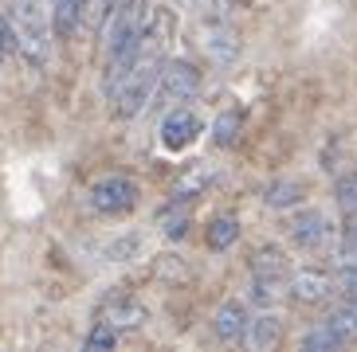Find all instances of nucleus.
I'll return each mask as SVG.
<instances>
[{"label": "nucleus", "instance_id": "obj_12", "mask_svg": "<svg viewBox=\"0 0 357 352\" xmlns=\"http://www.w3.org/2000/svg\"><path fill=\"white\" fill-rule=\"evenodd\" d=\"M283 341V321L275 317V313H259L248 321V333H243V344L255 352H271L275 344Z\"/></svg>", "mask_w": 357, "mask_h": 352}, {"label": "nucleus", "instance_id": "obj_20", "mask_svg": "<svg viewBox=\"0 0 357 352\" xmlns=\"http://www.w3.org/2000/svg\"><path fill=\"white\" fill-rule=\"evenodd\" d=\"M334 196H337V204L346 207V211H357V168L349 176H342V180H337Z\"/></svg>", "mask_w": 357, "mask_h": 352}, {"label": "nucleus", "instance_id": "obj_3", "mask_svg": "<svg viewBox=\"0 0 357 352\" xmlns=\"http://www.w3.org/2000/svg\"><path fill=\"white\" fill-rule=\"evenodd\" d=\"M158 74H161V63L134 59V67L126 71V79L110 90V98H114V114L118 118H137V114H142V110L153 102Z\"/></svg>", "mask_w": 357, "mask_h": 352}, {"label": "nucleus", "instance_id": "obj_14", "mask_svg": "<svg viewBox=\"0 0 357 352\" xmlns=\"http://www.w3.org/2000/svg\"><path fill=\"white\" fill-rule=\"evenodd\" d=\"M83 28V0H52V31L59 40H71Z\"/></svg>", "mask_w": 357, "mask_h": 352}, {"label": "nucleus", "instance_id": "obj_2", "mask_svg": "<svg viewBox=\"0 0 357 352\" xmlns=\"http://www.w3.org/2000/svg\"><path fill=\"white\" fill-rule=\"evenodd\" d=\"M8 24L16 35V51L24 55V63L43 67L52 55V12H43L40 0H12L8 8Z\"/></svg>", "mask_w": 357, "mask_h": 352}, {"label": "nucleus", "instance_id": "obj_7", "mask_svg": "<svg viewBox=\"0 0 357 352\" xmlns=\"http://www.w3.org/2000/svg\"><path fill=\"white\" fill-rule=\"evenodd\" d=\"M287 294L298 305H322L337 294V282L326 270H294V274H287Z\"/></svg>", "mask_w": 357, "mask_h": 352}, {"label": "nucleus", "instance_id": "obj_6", "mask_svg": "<svg viewBox=\"0 0 357 352\" xmlns=\"http://www.w3.org/2000/svg\"><path fill=\"white\" fill-rule=\"evenodd\" d=\"M86 204L95 207L98 216H126L137 204V184L130 176H102V180L91 184Z\"/></svg>", "mask_w": 357, "mask_h": 352}, {"label": "nucleus", "instance_id": "obj_15", "mask_svg": "<svg viewBox=\"0 0 357 352\" xmlns=\"http://www.w3.org/2000/svg\"><path fill=\"white\" fill-rule=\"evenodd\" d=\"M236 239H240V223H236V219H228V216L212 219L208 231H204V243H208L212 250H228Z\"/></svg>", "mask_w": 357, "mask_h": 352}, {"label": "nucleus", "instance_id": "obj_17", "mask_svg": "<svg viewBox=\"0 0 357 352\" xmlns=\"http://www.w3.org/2000/svg\"><path fill=\"white\" fill-rule=\"evenodd\" d=\"M342 344H346V337H342V333H334L330 329V325H318V329H310L303 337V349L306 352H322V349H342Z\"/></svg>", "mask_w": 357, "mask_h": 352}, {"label": "nucleus", "instance_id": "obj_22", "mask_svg": "<svg viewBox=\"0 0 357 352\" xmlns=\"http://www.w3.org/2000/svg\"><path fill=\"white\" fill-rule=\"evenodd\" d=\"M337 294H346L349 301H357V262H346V266L337 270Z\"/></svg>", "mask_w": 357, "mask_h": 352}, {"label": "nucleus", "instance_id": "obj_19", "mask_svg": "<svg viewBox=\"0 0 357 352\" xmlns=\"http://www.w3.org/2000/svg\"><path fill=\"white\" fill-rule=\"evenodd\" d=\"M197 8L200 24H212V20H228V0H189Z\"/></svg>", "mask_w": 357, "mask_h": 352}, {"label": "nucleus", "instance_id": "obj_9", "mask_svg": "<svg viewBox=\"0 0 357 352\" xmlns=\"http://www.w3.org/2000/svg\"><path fill=\"white\" fill-rule=\"evenodd\" d=\"M330 235H334V223L326 219V211H298V216L291 219V239L306 250L326 247Z\"/></svg>", "mask_w": 357, "mask_h": 352}, {"label": "nucleus", "instance_id": "obj_8", "mask_svg": "<svg viewBox=\"0 0 357 352\" xmlns=\"http://www.w3.org/2000/svg\"><path fill=\"white\" fill-rule=\"evenodd\" d=\"M197 137H200V118L192 114V110H185V106H173L165 114V122H161V149L181 153V149H189Z\"/></svg>", "mask_w": 357, "mask_h": 352}, {"label": "nucleus", "instance_id": "obj_4", "mask_svg": "<svg viewBox=\"0 0 357 352\" xmlns=\"http://www.w3.org/2000/svg\"><path fill=\"white\" fill-rule=\"evenodd\" d=\"M200 90V71L185 59H165L161 63V74H158V90H153V102L161 110H173V106H185L192 102Z\"/></svg>", "mask_w": 357, "mask_h": 352}, {"label": "nucleus", "instance_id": "obj_1", "mask_svg": "<svg viewBox=\"0 0 357 352\" xmlns=\"http://www.w3.org/2000/svg\"><path fill=\"white\" fill-rule=\"evenodd\" d=\"M146 16H149L146 0H118L114 12H110V20H106V74H102L106 94L114 90L126 79V71L134 67Z\"/></svg>", "mask_w": 357, "mask_h": 352}, {"label": "nucleus", "instance_id": "obj_21", "mask_svg": "<svg viewBox=\"0 0 357 352\" xmlns=\"http://www.w3.org/2000/svg\"><path fill=\"white\" fill-rule=\"evenodd\" d=\"M118 344V329H110L106 321H95L91 337H86V349H114Z\"/></svg>", "mask_w": 357, "mask_h": 352}, {"label": "nucleus", "instance_id": "obj_16", "mask_svg": "<svg viewBox=\"0 0 357 352\" xmlns=\"http://www.w3.org/2000/svg\"><path fill=\"white\" fill-rule=\"evenodd\" d=\"M303 192H306L303 180H279V184H271L267 192H263V200H267L271 207H291V204L303 200Z\"/></svg>", "mask_w": 357, "mask_h": 352}, {"label": "nucleus", "instance_id": "obj_18", "mask_svg": "<svg viewBox=\"0 0 357 352\" xmlns=\"http://www.w3.org/2000/svg\"><path fill=\"white\" fill-rule=\"evenodd\" d=\"M240 125H243L240 110H224V114L216 118V145H231V141L240 137Z\"/></svg>", "mask_w": 357, "mask_h": 352}, {"label": "nucleus", "instance_id": "obj_11", "mask_svg": "<svg viewBox=\"0 0 357 352\" xmlns=\"http://www.w3.org/2000/svg\"><path fill=\"white\" fill-rule=\"evenodd\" d=\"M248 305L243 301H224L216 317H212V333L220 337V341H243V333H248Z\"/></svg>", "mask_w": 357, "mask_h": 352}, {"label": "nucleus", "instance_id": "obj_13", "mask_svg": "<svg viewBox=\"0 0 357 352\" xmlns=\"http://www.w3.org/2000/svg\"><path fill=\"white\" fill-rule=\"evenodd\" d=\"M204 47L212 51V59H236V51H240V40H236V31H231L228 20H212L204 24Z\"/></svg>", "mask_w": 357, "mask_h": 352}, {"label": "nucleus", "instance_id": "obj_5", "mask_svg": "<svg viewBox=\"0 0 357 352\" xmlns=\"http://www.w3.org/2000/svg\"><path fill=\"white\" fill-rule=\"evenodd\" d=\"M279 290H287V259L279 247H259L252 250V298L255 301H275Z\"/></svg>", "mask_w": 357, "mask_h": 352}, {"label": "nucleus", "instance_id": "obj_10", "mask_svg": "<svg viewBox=\"0 0 357 352\" xmlns=\"http://www.w3.org/2000/svg\"><path fill=\"white\" fill-rule=\"evenodd\" d=\"M98 321H106L118 333L122 329H142V325L149 321V310L137 298H110L102 305V313H98Z\"/></svg>", "mask_w": 357, "mask_h": 352}, {"label": "nucleus", "instance_id": "obj_23", "mask_svg": "<svg viewBox=\"0 0 357 352\" xmlns=\"http://www.w3.org/2000/svg\"><path fill=\"white\" fill-rule=\"evenodd\" d=\"M342 255L357 259V211H349V223L342 227Z\"/></svg>", "mask_w": 357, "mask_h": 352}, {"label": "nucleus", "instance_id": "obj_24", "mask_svg": "<svg viewBox=\"0 0 357 352\" xmlns=\"http://www.w3.org/2000/svg\"><path fill=\"white\" fill-rule=\"evenodd\" d=\"M16 51V35H12V24H8V12H0V59Z\"/></svg>", "mask_w": 357, "mask_h": 352}]
</instances>
